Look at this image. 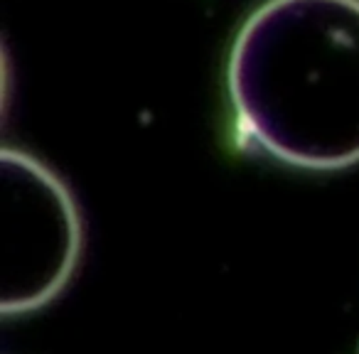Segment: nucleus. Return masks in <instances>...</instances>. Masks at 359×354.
Masks as SVG:
<instances>
[{
  "label": "nucleus",
  "mask_w": 359,
  "mask_h": 354,
  "mask_svg": "<svg viewBox=\"0 0 359 354\" xmlns=\"http://www.w3.org/2000/svg\"><path fill=\"white\" fill-rule=\"evenodd\" d=\"M239 125L280 163H359V0H266L229 57Z\"/></svg>",
  "instance_id": "nucleus-1"
},
{
  "label": "nucleus",
  "mask_w": 359,
  "mask_h": 354,
  "mask_svg": "<svg viewBox=\"0 0 359 354\" xmlns=\"http://www.w3.org/2000/svg\"><path fill=\"white\" fill-rule=\"evenodd\" d=\"M84 246L79 207L47 165L22 150L0 153V310L27 315L55 300Z\"/></svg>",
  "instance_id": "nucleus-2"
}]
</instances>
